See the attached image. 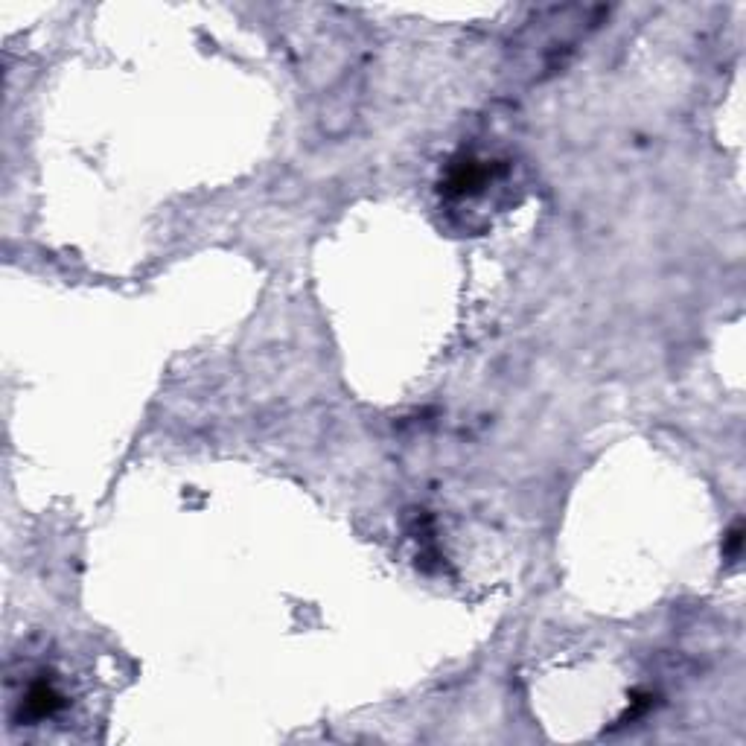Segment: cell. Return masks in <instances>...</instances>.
<instances>
[{"mask_svg": "<svg viewBox=\"0 0 746 746\" xmlns=\"http://www.w3.org/2000/svg\"><path fill=\"white\" fill-rule=\"evenodd\" d=\"M65 706V697L59 694V688L50 682V679H38L27 688V697H24V717L27 720H44V717H53Z\"/></svg>", "mask_w": 746, "mask_h": 746, "instance_id": "7a4b0ae2", "label": "cell"}, {"mask_svg": "<svg viewBox=\"0 0 746 746\" xmlns=\"http://www.w3.org/2000/svg\"><path fill=\"white\" fill-rule=\"evenodd\" d=\"M493 181V167L487 161H478L473 155H461L449 164L443 178V196L446 199H467L481 193Z\"/></svg>", "mask_w": 746, "mask_h": 746, "instance_id": "6da1fadb", "label": "cell"}, {"mask_svg": "<svg viewBox=\"0 0 746 746\" xmlns=\"http://www.w3.org/2000/svg\"><path fill=\"white\" fill-rule=\"evenodd\" d=\"M741 543H744V534H741V528H735V531L729 534V540H726V554H729L732 560L741 554Z\"/></svg>", "mask_w": 746, "mask_h": 746, "instance_id": "3957f363", "label": "cell"}]
</instances>
